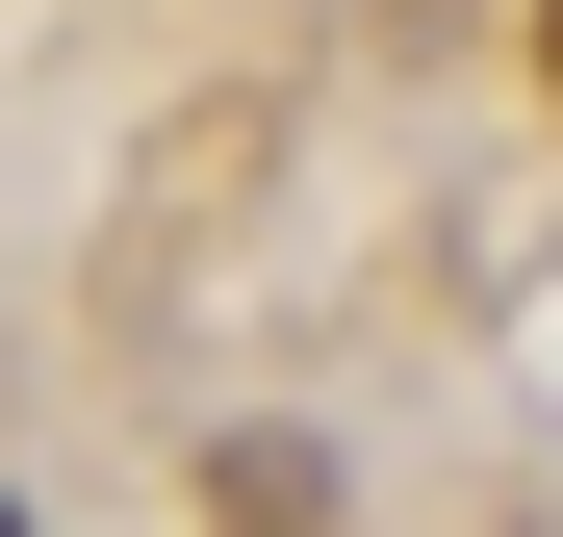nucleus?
Returning <instances> with one entry per match:
<instances>
[{
	"label": "nucleus",
	"mask_w": 563,
	"mask_h": 537,
	"mask_svg": "<svg viewBox=\"0 0 563 537\" xmlns=\"http://www.w3.org/2000/svg\"><path fill=\"white\" fill-rule=\"evenodd\" d=\"M538 77H563V0H538Z\"/></svg>",
	"instance_id": "nucleus-1"
},
{
	"label": "nucleus",
	"mask_w": 563,
	"mask_h": 537,
	"mask_svg": "<svg viewBox=\"0 0 563 537\" xmlns=\"http://www.w3.org/2000/svg\"><path fill=\"white\" fill-rule=\"evenodd\" d=\"M0 537H26V512H0Z\"/></svg>",
	"instance_id": "nucleus-2"
}]
</instances>
